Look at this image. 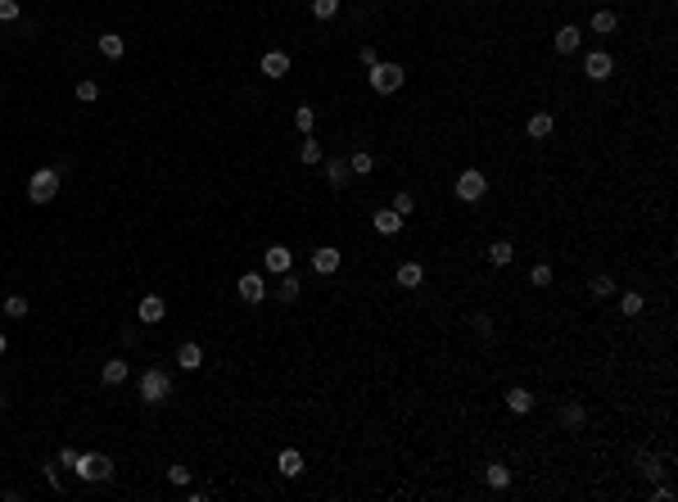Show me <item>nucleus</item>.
<instances>
[{
	"mask_svg": "<svg viewBox=\"0 0 678 502\" xmlns=\"http://www.w3.org/2000/svg\"><path fill=\"white\" fill-rule=\"evenodd\" d=\"M59 181H64L59 168H36L32 181H27V199H32V204H50V199L59 195Z\"/></svg>",
	"mask_w": 678,
	"mask_h": 502,
	"instance_id": "obj_1",
	"label": "nucleus"
},
{
	"mask_svg": "<svg viewBox=\"0 0 678 502\" xmlns=\"http://www.w3.org/2000/svg\"><path fill=\"white\" fill-rule=\"evenodd\" d=\"M140 399H145L149 408H159V403L172 399V375L163 371V366H149V371L140 375Z\"/></svg>",
	"mask_w": 678,
	"mask_h": 502,
	"instance_id": "obj_2",
	"label": "nucleus"
},
{
	"mask_svg": "<svg viewBox=\"0 0 678 502\" xmlns=\"http://www.w3.org/2000/svg\"><path fill=\"white\" fill-rule=\"evenodd\" d=\"M73 471H78L86 485H100V480H109V475H113V461L104 457V452H82Z\"/></svg>",
	"mask_w": 678,
	"mask_h": 502,
	"instance_id": "obj_3",
	"label": "nucleus"
},
{
	"mask_svg": "<svg viewBox=\"0 0 678 502\" xmlns=\"http://www.w3.org/2000/svg\"><path fill=\"white\" fill-rule=\"evenodd\" d=\"M457 199H462V204H475V199H484V190H489V177H484L480 168H466L462 177H457Z\"/></svg>",
	"mask_w": 678,
	"mask_h": 502,
	"instance_id": "obj_4",
	"label": "nucleus"
},
{
	"mask_svg": "<svg viewBox=\"0 0 678 502\" xmlns=\"http://www.w3.org/2000/svg\"><path fill=\"white\" fill-rule=\"evenodd\" d=\"M367 77H371V91H380V95H394L398 86L407 82V73L398 69V64H376V69H371Z\"/></svg>",
	"mask_w": 678,
	"mask_h": 502,
	"instance_id": "obj_5",
	"label": "nucleus"
},
{
	"mask_svg": "<svg viewBox=\"0 0 678 502\" xmlns=\"http://www.w3.org/2000/svg\"><path fill=\"white\" fill-rule=\"evenodd\" d=\"M235 294H240L244 303H263V299H267V285H263V276H258V272H244L240 281H235Z\"/></svg>",
	"mask_w": 678,
	"mask_h": 502,
	"instance_id": "obj_6",
	"label": "nucleus"
},
{
	"mask_svg": "<svg viewBox=\"0 0 678 502\" xmlns=\"http://www.w3.org/2000/svg\"><path fill=\"white\" fill-rule=\"evenodd\" d=\"M263 267H267V272H276V276H285V272H294V254L285 245H272L263 254Z\"/></svg>",
	"mask_w": 678,
	"mask_h": 502,
	"instance_id": "obj_7",
	"label": "nucleus"
},
{
	"mask_svg": "<svg viewBox=\"0 0 678 502\" xmlns=\"http://www.w3.org/2000/svg\"><path fill=\"white\" fill-rule=\"evenodd\" d=\"M584 73L593 77V82H606V77L615 73V59H610L606 50H593V55H588V59H584Z\"/></svg>",
	"mask_w": 678,
	"mask_h": 502,
	"instance_id": "obj_8",
	"label": "nucleus"
},
{
	"mask_svg": "<svg viewBox=\"0 0 678 502\" xmlns=\"http://www.w3.org/2000/svg\"><path fill=\"white\" fill-rule=\"evenodd\" d=\"M163 313H168V303H163V299H159V294H145V299H140V303H136V317H140V322H145V326L163 322Z\"/></svg>",
	"mask_w": 678,
	"mask_h": 502,
	"instance_id": "obj_9",
	"label": "nucleus"
},
{
	"mask_svg": "<svg viewBox=\"0 0 678 502\" xmlns=\"http://www.w3.org/2000/svg\"><path fill=\"white\" fill-rule=\"evenodd\" d=\"M312 272H317V276L339 272V249H335V245H321L317 254H312Z\"/></svg>",
	"mask_w": 678,
	"mask_h": 502,
	"instance_id": "obj_10",
	"label": "nucleus"
},
{
	"mask_svg": "<svg viewBox=\"0 0 678 502\" xmlns=\"http://www.w3.org/2000/svg\"><path fill=\"white\" fill-rule=\"evenodd\" d=\"M579 41H584V36H579V27H575V23L557 27V36H552V45H557L561 55H575V50H579Z\"/></svg>",
	"mask_w": 678,
	"mask_h": 502,
	"instance_id": "obj_11",
	"label": "nucleus"
},
{
	"mask_svg": "<svg viewBox=\"0 0 678 502\" xmlns=\"http://www.w3.org/2000/svg\"><path fill=\"white\" fill-rule=\"evenodd\" d=\"M177 362H181V371H199V366H204V349H199L195 340H186L177 349Z\"/></svg>",
	"mask_w": 678,
	"mask_h": 502,
	"instance_id": "obj_12",
	"label": "nucleus"
},
{
	"mask_svg": "<svg viewBox=\"0 0 678 502\" xmlns=\"http://www.w3.org/2000/svg\"><path fill=\"white\" fill-rule=\"evenodd\" d=\"M290 73V55L285 50H267L263 55V77H285Z\"/></svg>",
	"mask_w": 678,
	"mask_h": 502,
	"instance_id": "obj_13",
	"label": "nucleus"
},
{
	"mask_svg": "<svg viewBox=\"0 0 678 502\" xmlns=\"http://www.w3.org/2000/svg\"><path fill=\"white\" fill-rule=\"evenodd\" d=\"M276 466H281V475H285V480H299V475H303V452L285 448L281 457H276Z\"/></svg>",
	"mask_w": 678,
	"mask_h": 502,
	"instance_id": "obj_14",
	"label": "nucleus"
},
{
	"mask_svg": "<svg viewBox=\"0 0 678 502\" xmlns=\"http://www.w3.org/2000/svg\"><path fill=\"white\" fill-rule=\"evenodd\" d=\"M507 408L515 412V417H524V412L533 408V394L524 389V385H511V389H507Z\"/></svg>",
	"mask_w": 678,
	"mask_h": 502,
	"instance_id": "obj_15",
	"label": "nucleus"
},
{
	"mask_svg": "<svg viewBox=\"0 0 678 502\" xmlns=\"http://www.w3.org/2000/svg\"><path fill=\"white\" fill-rule=\"evenodd\" d=\"M371 222H376V231H380V236H398V231H403V217H398L394 208H380V213L371 217Z\"/></svg>",
	"mask_w": 678,
	"mask_h": 502,
	"instance_id": "obj_16",
	"label": "nucleus"
},
{
	"mask_svg": "<svg viewBox=\"0 0 678 502\" xmlns=\"http://www.w3.org/2000/svg\"><path fill=\"white\" fill-rule=\"evenodd\" d=\"M127 375H131V366L122 362V358H113V362H104L100 380H104V385H109V389H113V385H122V380H127Z\"/></svg>",
	"mask_w": 678,
	"mask_h": 502,
	"instance_id": "obj_17",
	"label": "nucleus"
},
{
	"mask_svg": "<svg viewBox=\"0 0 678 502\" xmlns=\"http://www.w3.org/2000/svg\"><path fill=\"white\" fill-rule=\"evenodd\" d=\"M326 177H330V186H335V190H344V186H348V177H353V172H348V159H326Z\"/></svg>",
	"mask_w": 678,
	"mask_h": 502,
	"instance_id": "obj_18",
	"label": "nucleus"
},
{
	"mask_svg": "<svg viewBox=\"0 0 678 502\" xmlns=\"http://www.w3.org/2000/svg\"><path fill=\"white\" fill-rule=\"evenodd\" d=\"M484 485H489V489H507L511 485V471L502 466V461H489V466H484Z\"/></svg>",
	"mask_w": 678,
	"mask_h": 502,
	"instance_id": "obj_19",
	"label": "nucleus"
},
{
	"mask_svg": "<svg viewBox=\"0 0 678 502\" xmlns=\"http://www.w3.org/2000/svg\"><path fill=\"white\" fill-rule=\"evenodd\" d=\"M299 294H303L299 276H294V272H285V276H281V285H276V299H281V303H294Z\"/></svg>",
	"mask_w": 678,
	"mask_h": 502,
	"instance_id": "obj_20",
	"label": "nucleus"
},
{
	"mask_svg": "<svg viewBox=\"0 0 678 502\" xmlns=\"http://www.w3.org/2000/svg\"><path fill=\"white\" fill-rule=\"evenodd\" d=\"M421 281H425V267L421 263H403V267H398V285H403V289H416Z\"/></svg>",
	"mask_w": 678,
	"mask_h": 502,
	"instance_id": "obj_21",
	"label": "nucleus"
},
{
	"mask_svg": "<svg viewBox=\"0 0 678 502\" xmlns=\"http://www.w3.org/2000/svg\"><path fill=\"white\" fill-rule=\"evenodd\" d=\"M584 421H588L584 403H566V408H561V426H566V430H579Z\"/></svg>",
	"mask_w": 678,
	"mask_h": 502,
	"instance_id": "obj_22",
	"label": "nucleus"
},
{
	"mask_svg": "<svg viewBox=\"0 0 678 502\" xmlns=\"http://www.w3.org/2000/svg\"><path fill=\"white\" fill-rule=\"evenodd\" d=\"M95 45H100V55H104V59H122V50H127V45H122V36H118V32H104V36H100V41H95Z\"/></svg>",
	"mask_w": 678,
	"mask_h": 502,
	"instance_id": "obj_23",
	"label": "nucleus"
},
{
	"mask_svg": "<svg viewBox=\"0 0 678 502\" xmlns=\"http://www.w3.org/2000/svg\"><path fill=\"white\" fill-rule=\"evenodd\" d=\"M552 127H557V122H552V113H547V109L529 118V136H533V141H547V136H552Z\"/></svg>",
	"mask_w": 678,
	"mask_h": 502,
	"instance_id": "obj_24",
	"label": "nucleus"
},
{
	"mask_svg": "<svg viewBox=\"0 0 678 502\" xmlns=\"http://www.w3.org/2000/svg\"><path fill=\"white\" fill-rule=\"evenodd\" d=\"M511 258H515L511 240H493V245H489V263H493V267H507Z\"/></svg>",
	"mask_w": 678,
	"mask_h": 502,
	"instance_id": "obj_25",
	"label": "nucleus"
},
{
	"mask_svg": "<svg viewBox=\"0 0 678 502\" xmlns=\"http://www.w3.org/2000/svg\"><path fill=\"white\" fill-rule=\"evenodd\" d=\"M615 27H619L615 9H597V14H593V32H597V36H610Z\"/></svg>",
	"mask_w": 678,
	"mask_h": 502,
	"instance_id": "obj_26",
	"label": "nucleus"
},
{
	"mask_svg": "<svg viewBox=\"0 0 678 502\" xmlns=\"http://www.w3.org/2000/svg\"><path fill=\"white\" fill-rule=\"evenodd\" d=\"M348 172H358V177H371V172H376V159H371L367 150L348 154Z\"/></svg>",
	"mask_w": 678,
	"mask_h": 502,
	"instance_id": "obj_27",
	"label": "nucleus"
},
{
	"mask_svg": "<svg viewBox=\"0 0 678 502\" xmlns=\"http://www.w3.org/2000/svg\"><path fill=\"white\" fill-rule=\"evenodd\" d=\"M642 303H647V299L638 294V289H628V294H619V313H624V317H638V313H642Z\"/></svg>",
	"mask_w": 678,
	"mask_h": 502,
	"instance_id": "obj_28",
	"label": "nucleus"
},
{
	"mask_svg": "<svg viewBox=\"0 0 678 502\" xmlns=\"http://www.w3.org/2000/svg\"><path fill=\"white\" fill-rule=\"evenodd\" d=\"M588 289H593V299H610V294H615V276L601 272V276H593V285H588Z\"/></svg>",
	"mask_w": 678,
	"mask_h": 502,
	"instance_id": "obj_29",
	"label": "nucleus"
},
{
	"mask_svg": "<svg viewBox=\"0 0 678 502\" xmlns=\"http://www.w3.org/2000/svg\"><path fill=\"white\" fill-rule=\"evenodd\" d=\"M312 122H317V113H312V104H299V109H294V127H299L303 136H308V131H312Z\"/></svg>",
	"mask_w": 678,
	"mask_h": 502,
	"instance_id": "obj_30",
	"label": "nucleus"
},
{
	"mask_svg": "<svg viewBox=\"0 0 678 502\" xmlns=\"http://www.w3.org/2000/svg\"><path fill=\"white\" fill-rule=\"evenodd\" d=\"M389 208H394L398 217H407V213L416 208V195H412V190H398V195H394V204H389Z\"/></svg>",
	"mask_w": 678,
	"mask_h": 502,
	"instance_id": "obj_31",
	"label": "nucleus"
},
{
	"mask_svg": "<svg viewBox=\"0 0 678 502\" xmlns=\"http://www.w3.org/2000/svg\"><path fill=\"white\" fill-rule=\"evenodd\" d=\"M299 159H303V163H321V141L303 136V145H299Z\"/></svg>",
	"mask_w": 678,
	"mask_h": 502,
	"instance_id": "obj_32",
	"label": "nucleus"
},
{
	"mask_svg": "<svg viewBox=\"0 0 678 502\" xmlns=\"http://www.w3.org/2000/svg\"><path fill=\"white\" fill-rule=\"evenodd\" d=\"M5 317H14V322H18V317H27V299L23 294H9L5 299Z\"/></svg>",
	"mask_w": 678,
	"mask_h": 502,
	"instance_id": "obj_33",
	"label": "nucleus"
},
{
	"mask_svg": "<svg viewBox=\"0 0 678 502\" xmlns=\"http://www.w3.org/2000/svg\"><path fill=\"white\" fill-rule=\"evenodd\" d=\"M312 14H317L321 23H326V18H335V14H339V0H312Z\"/></svg>",
	"mask_w": 678,
	"mask_h": 502,
	"instance_id": "obj_34",
	"label": "nucleus"
},
{
	"mask_svg": "<svg viewBox=\"0 0 678 502\" xmlns=\"http://www.w3.org/2000/svg\"><path fill=\"white\" fill-rule=\"evenodd\" d=\"M78 100L82 104H91V100H100V86L91 82V77H86V82H78Z\"/></svg>",
	"mask_w": 678,
	"mask_h": 502,
	"instance_id": "obj_35",
	"label": "nucleus"
},
{
	"mask_svg": "<svg viewBox=\"0 0 678 502\" xmlns=\"http://www.w3.org/2000/svg\"><path fill=\"white\" fill-rule=\"evenodd\" d=\"M529 281H533V285H552V267H547V263H533V267H529Z\"/></svg>",
	"mask_w": 678,
	"mask_h": 502,
	"instance_id": "obj_36",
	"label": "nucleus"
},
{
	"mask_svg": "<svg viewBox=\"0 0 678 502\" xmlns=\"http://www.w3.org/2000/svg\"><path fill=\"white\" fill-rule=\"evenodd\" d=\"M18 18V0H0V23H14Z\"/></svg>",
	"mask_w": 678,
	"mask_h": 502,
	"instance_id": "obj_37",
	"label": "nucleus"
},
{
	"mask_svg": "<svg viewBox=\"0 0 678 502\" xmlns=\"http://www.w3.org/2000/svg\"><path fill=\"white\" fill-rule=\"evenodd\" d=\"M475 331L484 335V340H493V317H484V313H475Z\"/></svg>",
	"mask_w": 678,
	"mask_h": 502,
	"instance_id": "obj_38",
	"label": "nucleus"
},
{
	"mask_svg": "<svg viewBox=\"0 0 678 502\" xmlns=\"http://www.w3.org/2000/svg\"><path fill=\"white\" fill-rule=\"evenodd\" d=\"M642 475H647V480H661V475H665L661 461H656V457H642Z\"/></svg>",
	"mask_w": 678,
	"mask_h": 502,
	"instance_id": "obj_39",
	"label": "nucleus"
},
{
	"mask_svg": "<svg viewBox=\"0 0 678 502\" xmlns=\"http://www.w3.org/2000/svg\"><path fill=\"white\" fill-rule=\"evenodd\" d=\"M168 480L172 485H190V471L186 466H168Z\"/></svg>",
	"mask_w": 678,
	"mask_h": 502,
	"instance_id": "obj_40",
	"label": "nucleus"
},
{
	"mask_svg": "<svg viewBox=\"0 0 678 502\" xmlns=\"http://www.w3.org/2000/svg\"><path fill=\"white\" fill-rule=\"evenodd\" d=\"M380 64V55H376V45H362V69H376Z\"/></svg>",
	"mask_w": 678,
	"mask_h": 502,
	"instance_id": "obj_41",
	"label": "nucleus"
},
{
	"mask_svg": "<svg viewBox=\"0 0 678 502\" xmlns=\"http://www.w3.org/2000/svg\"><path fill=\"white\" fill-rule=\"evenodd\" d=\"M78 457H82V452H73V448H59V466H68V471H73V466H78Z\"/></svg>",
	"mask_w": 678,
	"mask_h": 502,
	"instance_id": "obj_42",
	"label": "nucleus"
},
{
	"mask_svg": "<svg viewBox=\"0 0 678 502\" xmlns=\"http://www.w3.org/2000/svg\"><path fill=\"white\" fill-rule=\"evenodd\" d=\"M651 498H656V502H674V489H670V485H656Z\"/></svg>",
	"mask_w": 678,
	"mask_h": 502,
	"instance_id": "obj_43",
	"label": "nucleus"
},
{
	"mask_svg": "<svg viewBox=\"0 0 678 502\" xmlns=\"http://www.w3.org/2000/svg\"><path fill=\"white\" fill-rule=\"evenodd\" d=\"M9 349V340H5V331H0V353H5Z\"/></svg>",
	"mask_w": 678,
	"mask_h": 502,
	"instance_id": "obj_44",
	"label": "nucleus"
},
{
	"mask_svg": "<svg viewBox=\"0 0 678 502\" xmlns=\"http://www.w3.org/2000/svg\"><path fill=\"white\" fill-rule=\"evenodd\" d=\"M0 408H5V399H0Z\"/></svg>",
	"mask_w": 678,
	"mask_h": 502,
	"instance_id": "obj_45",
	"label": "nucleus"
}]
</instances>
